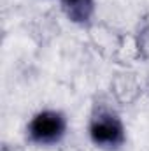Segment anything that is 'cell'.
I'll return each mask as SVG.
<instances>
[{"mask_svg": "<svg viewBox=\"0 0 149 151\" xmlns=\"http://www.w3.org/2000/svg\"><path fill=\"white\" fill-rule=\"evenodd\" d=\"M69 130L67 116L58 109H42L27 123V139L35 146H56Z\"/></svg>", "mask_w": 149, "mask_h": 151, "instance_id": "obj_2", "label": "cell"}, {"mask_svg": "<svg viewBox=\"0 0 149 151\" xmlns=\"http://www.w3.org/2000/svg\"><path fill=\"white\" fill-rule=\"evenodd\" d=\"M60 7L65 18L77 27H90L97 11L95 0H60Z\"/></svg>", "mask_w": 149, "mask_h": 151, "instance_id": "obj_3", "label": "cell"}, {"mask_svg": "<svg viewBox=\"0 0 149 151\" xmlns=\"http://www.w3.org/2000/svg\"><path fill=\"white\" fill-rule=\"evenodd\" d=\"M90 141L104 151H117L126 142V127L123 118L107 104H97L88 121Z\"/></svg>", "mask_w": 149, "mask_h": 151, "instance_id": "obj_1", "label": "cell"}, {"mask_svg": "<svg viewBox=\"0 0 149 151\" xmlns=\"http://www.w3.org/2000/svg\"><path fill=\"white\" fill-rule=\"evenodd\" d=\"M137 47H139V53H140L144 58H149V27L142 28V30L139 32Z\"/></svg>", "mask_w": 149, "mask_h": 151, "instance_id": "obj_4", "label": "cell"}]
</instances>
